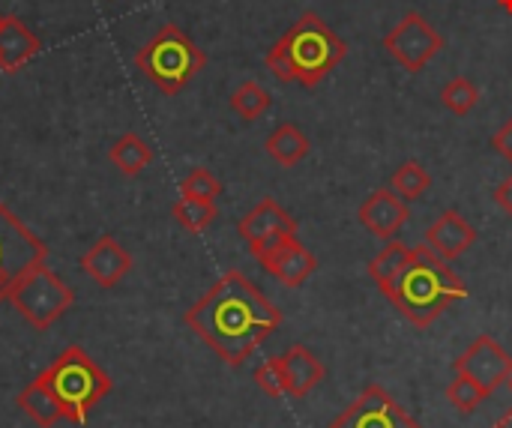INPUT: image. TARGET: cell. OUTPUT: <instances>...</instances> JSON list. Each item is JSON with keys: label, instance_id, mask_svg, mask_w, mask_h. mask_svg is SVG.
I'll list each match as a JSON object with an SVG mask.
<instances>
[{"label": "cell", "instance_id": "obj_22", "mask_svg": "<svg viewBox=\"0 0 512 428\" xmlns=\"http://www.w3.org/2000/svg\"><path fill=\"white\" fill-rule=\"evenodd\" d=\"M408 255H411V246H405L402 240H387V246L372 258L369 276L375 279V285H378L381 291L393 282V276L402 270V264L408 261Z\"/></svg>", "mask_w": 512, "mask_h": 428}, {"label": "cell", "instance_id": "obj_1", "mask_svg": "<svg viewBox=\"0 0 512 428\" xmlns=\"http://www.w3.org/2000/svg\"><path fill=\"white\" fill-rule=\"evenodd\" d=\"M186 324L222 363L237 369L282 327V312L246 273L228 270L189 306Z\"/></svg>", "mask_w": 512, "mask_h": 428}, {"label": "cell", "instance_id": "obj_13", "mask_svg": "<svg viewBox=\"0 0 512 428\" xmlns=\"http://www.w3.org/2000/svg\"><path fill=\"white\" fill-rule=\"evenodd\" d=\"M360 225L378 240H396V234L408 225L411 207L393 189H378L360 204Z\"/></svg>", "mask_w": 512, "mask_h": 428}, {"label": "cell", "instance_id": "obj_14", "mask_svg": "<svg viewBox=\"0 0 512 428\" xmlns=\"http://www.w3.org/2000/svg\"><path fill=\"white\" fill-rule=\"evenodd\" d=\"M477 243V228L456 210H444L429 228H426V246L441 255L444 261L462 258Z\"/></svg>", "mask_w": 512, "mask_h": 428}, {"label": "cell", "instance_id": "obj_19", "mask_svg": "<svg viewBox=\"0 0 512 428\" xmlns=\"http://www.w3.org/2000/svg\"><path fill=\"white\" fill-rule=\"evenodd\" d=\"M267 153L276 165L282 168H294L297 162H303L312 150L306 132H300L294 123H279L270 135H267Z\"/></svg>", "mask_w": 512, "mask_h": 428}, {"label": "cell", "instance_id": "obj_8", "mask_svg": "<svg viewBox=\"0 0 512 428\" xmlns=\"http://www.w3.org/2000/svg\"><path fill=\"white\" fill-rule=\"evenodd\" d=\"M447 45V39L429 24L426 15L420 12H408L399 24H393V30L384 36V48L387 54L408 72H423L435 54H441V48Z\"/></svg>", "mask_w": 512, "mask_h": 428}, {"label": "cell", "instance_id": "obj_18", "mask_svg": "<svg viewBox=\"0 0 512 428\" xmlns=\"http://www.w3.org/2000/svg\"><path fill=\"white\" fill-rule=\"evenodd\" d=\"M15 405L36 423L39 428H54L60 420H63V414H60V405H57V399L51 396V390H48V384L36 375L21 393H18V399H15Z\"/></svg>", "mask_w": 512, "mask_h": 428}, {"label": "cell", "instance_id": "obj_4", "mask_svg": "<svg viewBox=\"0 0 512 428\" xmlns=\"http://www.w3.org/2000/svg\"><path fill=\"white\" fill-rule=\"evenodd\" d=\"M39 378L48 384L51 396L60 405V414L72 426H84L90 411L111 393V378L102 372V366L81 348L69 345Z\"/></svg>", "mask_w": 512, "mask_h": 428}, {"label": "cell", "instance_id": "obj_15", "mask_svg": "<svg viewBox=\"0 0 512 428\" xmlns=\"http://www.w3.org/2000/svg\"><path fill=\"white\" fill-rule=\"evenodd\" d=\"M81 270L99 285V288H114L120 279L129 276L132 270V255L114 240V237H99L81 258Z\"/></svg>", "mask_w": 512, "mask_h": 428}, {"label": "cell", "instance_id": "obj_7", "mask_svg": "<svg viewBox=\"0 0 512 428\" xmlns=\"http://www.w3.org/2000/svg\"><path fill=\"white\" fill-rule=\"evenodd\" d=\"M48 246L0 201V303L9 291L39 264H45Z\"/></svg>", "mask_w": 512, "mask_h": 428}, {"label": "cell", "instance_id": "obj_5", "mask_svg": "<svg viewBox=\"0 0 512 428\" xmlns=\"http://www.w3.org/2000/svg\"><path fill=\"white\" fill-rule=\"evenodd\" d=\"M135 66L165 96H174L207 66V54L177 24H162L138 48Z\"/></svg>", "mask_w": 512, "mask_h": 428}, {"label": "cell", "instance_id": "obj_12", "mask_svg": "<svg viewBox=\"0 0 512 428\" xmlns=\"http://www.w3.org/2000/svg\"><path fill=\"white\" fill-rule=\"evenodd\" d=\"M258 264L264 267V273H270L273 279H279L285 288H300L306 285V279L315 273L318 261L315 255L297 240V237H288L276 246H270L267 252L258 255Z\"/></svg>", "mask_w": 512, "mask_h": 428}, {"label": "cell", "instance_id": "obj_21", "mask_svg": "<svg viewBox=\"0 0 512 428\" xmlns=\"http://www.w3.org/2000/svg\"><path fill=\"white\" fill-rule=\"evenodd\" d=\"M171 213H174L177 225L186 228L189 234L207 231V228L216 222V216H219L216 201H195V198H180V201L171 207Z\"/></svg>", "mask_w": 512, "mask_h": 428}, {"label": "cell", "instance_id": "obj_16", "mask_svg": "<svg viewBox=\"0 0 512 428\" xmlns=\"http://www.w3.org/2000/svg\"><path fill=\"white\" fill-rule=\"evenodd\" d=\"M282 372H285V390L291 399H306L327 375L324 363L306 348V345H291L282 357Z\"/></svg>", "mask_w": 512, "mask_h": 428}, {"label": "cell", "instance_id": "obj_9", "mask_svg": "<svg viewBox=\"0 0 512 428\" xmlns=\"http://www.w3.org/2000/svg\"><path fill=\"white\" fill-rule=\"evenodd\" d=\"M330 428H420V423L411 420L384 387L372 384L330 423Z\"/></svg>", "mask_w": 512, "mask_h": 428}, {"label": "cell", "instance_id": "obj_25", "mask_svg": "<svg viewBox=\"0 0 512 428\" xmlns=\"http://www.w3.org/2000/svg\"><path fill=\"white\" fill-rule=\"evenodd\" d=\"M441 102H444L453 114L465 117V114H471V111L477 108V102H480V87H477L471 78L456 75L453 81H447V84H444V90H441Z\"/></svg>", "mask_w": 512, "mask_h": 428}, {"label": "cell", "instance_id": "obj_20", "mask_svg": "<svg viewBox=\"0 0 512 428\" xmlns=\"http://www.w3.org/2000/svg\"><path fill=\"white\" fill-rule=\"evenodd\" d=\"M108 159H111V165H114L123 177H138V174L153 162V150H150V144H147L141 135L123 132V135L111 144Z\"/></svg>", "mask_w": 512, "mask_h": 428}, {"label": "cell", "instance_id": "obj_33", "mask_svg": "<svg viewBox=\"0 0 512 428\" xmlns=\"http://www.w3.org/2000/svg\"><path fill=\"white\" fill-rule=\"evenodd\" d=\"M0 21H3V15H0Z\"/></svg>", "mask_w": 512, "mask_h": 428}, {"label": "cell", "instance_id": "obj_23", "mask_svg": "<svg viewBox=\"0 0 512 428\" xmlns=\"http://www.w3.org/2000/svg\"><path fill=\"white\" fill-rule=\"evenodd\" d=\"M432 186V177L429 171L420 165V162H405L393 171V180H390V189L402 198V201H420Z\"/></svg>", "mask_w": 512, "mask_h": 428}, {"label": "cell", "instance_id": "obj_24", "mask_svg": "<svg viewBox=\"0 0 512 428\" xmlns=\"http://www.w3.org/2000/svg\"><path fill=\"white\" fill-rule=\"evenodd\" d=\"M273 96L267 93V87H261L258 81H243L234 93H231V108L243 117V120H258L270 111Z\"/></svg>", "mask_w": 512, "mask_h": 428}, {"label": "cell", "instance_id": "obj_31", "mask_svg": "<svg viewBox=\"0 0 512 428\" xmlns=\"http://www.w3.org/2000/svg\"><path fill=\"white\" fill-rule=\"evenodd\" d=\"M492 428H512V411L504 417V420H501V423H498V426H492Z\"/></svg>", "mask_w": 512, "mask_h": 428}, {"label": "cell", "instance_id": "obj_3", "mask_svg": "<svg viewBox=\"0 0 512 428\" xmlns=\"http://www.w3.org/2000/svg\"><path fill=\"white\" fill-rule=\"evenodd\" d=\"M345 57H348V42L318 12H303L288 27V33L267 51L264 63L279 81L285 84L297 81L312 90Z\"/></svg>", "mask_w": 512, "mask_h": 428}, {"label": "cell", "instance_id": "obj_32", "mask_svg": "<svg viewBox=\"0 0 512 428\" xmlns=\"http://www.w3.org/2000/svg\"><path fill=\"white\" fill-rule=\"evenodd\" d=\"M498 6H501L504 12H510L512 15V0H498Z\"/></svg>", "mask_w": 512, "mask_h": 428}, {"label": "cell", "instance_id": "obj_29", "mask_svg": "<svg viewBox=\"0 0 512 428\" xmlns=\"http://www.w3.org/2000/svg\"><path fill=\"white\" fill-rule=\"evenodd\" d=\"M492 147H495V150H498V153H501V156H504V159L512 165V117L504 123V126H501V129H498V132H495Z\"/></svg>", "mask_w": 512, "mask_h": 428}, {"label": "cell", "instance_id": "obj_2", "mask_svg": "<svg viewBox=\"0 0 512 428\" xmlns=\"http://www.w3.org/2000/svg\"><path fill=\"white\" fill-rule=\"evenodd\" d=\"M414 327H432L447 309L468 297L465 282L447 267L441 255H435L426 243L411 246L408 261L393 276V282L381 291Z\"/></svg>", "mask_w": 512, "mask_h": 428}, {"label": "cell", "instance_id": "obj_11", "mask_svg": "<svg viewBox=\"0 0 512 428\" xmlns=\"http://www.w3.org/2000/svg\"><path fill=\"white\" fill-rule=\"evenodd\" d=\"M240 237L246 240L249 252L258 258L261 252H267L270 246L288 240V237H297V222L294 216L273 198H264L258 201L237 225Z\"/></svg>", "mask_w": 512, "mask_h": 428}, {"label": "cell", "instance_id": "obj_28", "mask_svg": "<svg viewBox=\"0 0 512 428\" xmlns=\"http://www.w3.org/2000/svg\"><path fill=\"white\" fill-rule=\"evenodd\" d=\"M255 384H258L261 393H267L270 399L288 396V390H285V372H282L279 357H273V360H267V363H261V366L255 369Z\"/></svg>", "mask_w": 512, "mask_h": 428}, {"label": "cell", "instance_id": "obj_30", "mask_svg": "<svg viewBox=\"0 0 512 428\" xmlns=\"http://www.w3.org/2000/svg\"><path fill=\"white\" fill-rule=\"evenodd\" d=\"M495 201H498V207L512 216V174L504 180V183H498V189H495Z\"/></svg>", "mask_w": 512, "mask_h": 428}, {"label": "cell", "instance_id": "obj_27", "mask_svg": "<svg viewBox=\"0 0 512 428\" xmlns=\"http://www.w3.org/2000/svg\"><path fill=\"white\" fill-rule=\"evenodd\" d=\"M222 195V183L207 171V168H192L183 183H180V198H195V201H216Z\"/></svg>", "mask_w": 512, "mask_h": 428}, {"label": "cell", "instance_id": "obj_26", "mask_svg": "<svg viewBox=\"0 0 512 428\" xmlns=\"http://www.w3.org/2000/svg\"><path fill=\"white\" fill-rule=\"evenodd\" d=\"M447 399H450V405H453L459 414H474V411L489 399V393H486L480 384H474L471 378L456 375V381L447 387Z\"/></svg>", "mask_w": 512, "mask_h": 428}, {"label": "cell", "instance_id": "obj_10", "mask_svg": "<svg viewBox=\"0 0 512 428\" xmlns=\"http://www.w3.org/2000/svg\"><path fill=\"white\" fill-rule=\"evenodd\" d=\"M453 369H456V375L471 378L474 384H480L492 396L498 387H504L512 378V357L501 348L498 339L480 336L465 354L456 357Z\"/></svg>", "mask_w": 512, "mask_h": 428}, {"label": "cell", "instance_id": "obj_6", "mask_svg": "<svg viewBox=\"0 0 512 428\" xmlns=\"http://www.w3.org/2000/svg\"><path fill=\"white\" fill-rule=\"evenodd\" d=\"M9 303L33 330H48L72 309L75 294L48 264H39L9 291Z\"/></svg>", "mask_w": 512, "mask_h": 428}, {"label": "cell", "instance_id": "obj_17", "mask_svg": "<svg viewBox=\"0 0 512 428\" xmlns=\"http://www.w3.org/2000/svg\"><path fill=\"white\" fill-rule=\"evenodd\" d=\"M39 48H42L39 36L18 15H3V21H0V72H18L24 63H30L39 54Z\"/></svg>", "mask_w": 512, "mask_h": 428}]
</instances>
